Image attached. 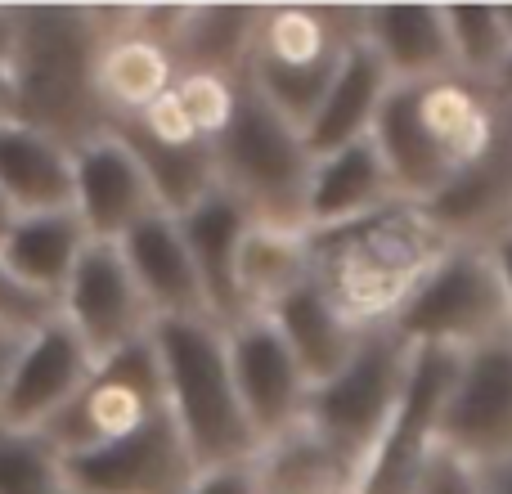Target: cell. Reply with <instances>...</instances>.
<instances>
[{
  "label": "cell",
  "instance_id": "obj_39",
  "mask_svg": "<svg viewBox=\"0 0 512 494\" xmlns=\"http://www.w3.org/2000/svg\"><path fill=\"white\" fill-rule=\"evenodd\" d=\"M14 346H18V342L0 346V382H5V369H9V355H14Z\"/></svg>",
  "mask_w": 512,
  "mask_h": 494
},
{
  "label": "cell",
  "instance_id": "obj_9",
  "mask_svg": "<svg viewBox=\"0 0 512 494\" xmlns=\"http://www.w3.org/2000/svg\"><path fill=\"white\" fill-rule=\"evenodd\" d=\"M459 351H436V346H414L409 360V382L400 396L391 423L382 427L378 445L369 450L360 468V494H414L418 472L441 436V409L450 400L454 373H459Z\"/></svg>",
  "mask_w": 512,
  "mask_h": 494
},
{
  "label": "cell",
  "instance_id": "obj_41",
  "mask_svg": "<svg viewBox=\"0 0 512 494\" xmlns=\"http://www.w3.org/2000/svg\"><path fill=\"white\" fill-rule=\"evenodd\" d=\"M508 117H512V108H508Z\"/></svg>",
  "mask_w": 512,
  "mask_h": 494
},
{
  "label": "cell",
  "instance_id": "obj_1",
  "mask_svg": "<svg viewBox=\"0 0 512 494\" xmlns=\"http://www.w3.org/2000/svg\"><path fill=\"white\" fill-rule=\"evenodd\" d=\"M117 18L122 9H14V50H9L14 122L36 126L68 149L113 126L95 95V59Z\"/></svg>",
  "mask_w": 512,
  "mask_h": 494
},
{
  "label": "cell",
  "instance_id": "obj_29",
  "mask_svg": "<svg viewBox=\"0 0 512 494\" xmlns=\"http://www.w3.org/2000/svg\"><path fill=\"white\" fill-rule=\"evenodd\" d=\"M450 36L454 77L495 90L512 59V36L499 18V5H441Z\"/></svg>",
  "mask_w": 512,
  "mask_h": 494
},
{
  "label": "cell",
  "instance_id": "obj_19",
  "mask_svg": "<svg viewBox=\"0 0 512 494\" xmlns=\"http://www.w3.org/2000/svg\"><path fill=\"white\" fill-rule=\"evenodd\" d=\"M360 36L396 86L454 77L441 5H360Z\"/></svg>",
  "mask_w": 512,
  "mask_h": 494
},
{
  "label": "cell",
  "instance_id": "obj_4",
  "mask_svg": "<svg viewBox=\"0 0 512 494\" xmlns=\"http://www.w3.org/2000/svg\"><path fill=\"white\" fill-rule=\"evenodd\" d=\"M351 41H360V5H270L256 18L243 81L306 135Z\"/></svg>",
  "mask_w": 512,
  "mask_h": 494
},
{
  "label": "cell",
  "instance_id": "obj_14",
  "mask_svg": "<svg viewBox=\"0 0 512 494\" xmlns=\"http://www.w3.org/2000/svg\"><path fill=\"white\" fill-rule=\"evenodd\" d=\"M225 351H230V373L239 405L252 423L256 445H270L279 436L297 432L306 414L310 382L301 378L288 342L265 315H243L239 324L225 328Z\"/></svg>",
  "mask_w": 512,
  "mask_h": 494
},
{
  "label": "cell",
  "instance_id": "obj_34",
  "mask_svg": "<svg viewBox=\"0 0 512 494\" xmlns=\"http://www.w3.org/2000/svg\"><path fill=\"white\" fill-rule=\"evenodd\" d=\"M185 494H261V481H256V459L252 463H230V468L198 472L194 486H189Z\"/></svg>",
  "mask_w": 512,
  "mask_h": 494
},
{
  "label": "cell",
  "instance_id": "obj_23",
  "mask_svg": "<svg viewBox=\"0 0 512 494\" xmlns=\"http://www.w3.org/2000/svg\"><path fill=\"white\" fill-rule=\"evenodd\" d=\"M0 194L14 216L72 212V149L23 122H0Z\"/></svg>",
  "mask_w": 512,
  "mask_h": 494
},
{
  "label": "cell",
  "instance_id": "obj_24",
  "mask_svg": "<svg viewBox=\"0 0 512 494\" xmlns=\"http://www.w3.org/2000/svg\"><path fill=\"white\" fill-rule=\"evenodd\" d=\"M391 86L396 81L387 77L378 54L364 45V36L351 41V50L337 63V77L328 86L324 104H319V113L306 126V149L315 158H324V153H337L355 140H369L373 122H378V108L391 95Z\"/></svg>",
  "mask_w": 512,
  "mask_h": 494
},
{
  "label": "cell",
  "instance_id": "obj_31",
  "mask_svg": "<svg viewBox=\"0 0 512 494\" xmlns=\"http://www.w3.org/2000/svg\"><path fill=\"white\" fill-rule=\"evenodd\" d=\"M239 86L243 77H216V72H180L176 77V99L185 104L194 131L203 135L207 144H216L230 126L234 108H239Z\"/></svg>",
  "mask_w": 512,
  "mask_h": 494
},
{
  "label": "cell",
  "instance_id": "obj_2",
  "mask_svg": "<svg viewBox=\"0 0 512 494\" xmlns=\"http://www.w3.org/2000/svg\"><path fill=\"white\" fill-rule=\"evenodd\" d=\"M445 247L450 243L414 203H391L342 230L310 234V261H315V283L351 324L382 328L400 315L409 292Z\"/></svg>",
  "mask_w": 512,
  "mask_h": 494
},
{
  "label": "cell",
  "instance_id": "obj_26",
  "mask_svg": "<svg viewBox=\"0 0 512 494\" xmlns=\"http://www.w3.org/2000/svg\"><path fill=\"white\" fill-rule=\"evenodd\" d=\"M261 9L256 5H185L176 36L167 41L180 72H216V77H243L252 50V32Z\"/></svg>",
  "mask_w": 512,
  "mask_h": 494
},
{
  "label": "cell",
  "instance_id": "obj_7",
  "mask_svg": "<svg viewBox=\"0 0 512 494\" xmlns=\"http://www.w3.org/2000/svg\"><path fill=\"white\" fill-rule=\"evenodd\" d=\"M409 346L436 351H477L508 333V301L486 247H445L436 265L418 279L400 315L391 319Z\"/></svg>",
  "mask_w": 512,
  "mask_h": 494
},
{
  "label": "cell",
  "instance_id": "obj_20",
  "mask_svg": "<svg viewBox=\"0 0 512 494\" xmlns=\"http://www.w3.org/2000/svg\"><path fill=\"white\" fill-rule=\"evenodd\" d=\"M176 86V59L158 36L140 32L131 9H122L117 27L108 32L104 50L95 59V95L104 104L108 122L140 117L153 99H162Z\"/></svg>",
  "mask_w": 512,
  "mask_h": 494
},
{
  "label": "cell",
  "instance_id": "obj_21",
  "mask_svg": "<svg viewBox=\"0 0 512 494\" xmlns=\"http://www.w3.org/2000/svg\"><path fill=\"white\" fill-rule=\"evenodd\" d=\"M180 234L189 243V256H194V270L203 279L207 292V310L221 328L239 324L243 319V301H239V283H234V261H239V243L248 234L252 216L225 194L221 185L207 198H198L189 212L176 216Z\"/></svg>",
  "mask_w": 512,
  "mask_h": 494
},
{
  "label": "cell",
  "instance_id": "obj_10",
  "mask_svg": "<svg viewBox=\"0 0 512 494\" xmlns=\"http://www.w3.org/2000/svg\"><path fill=\"white\" fill-rule=\"evenodd\" d=\"M59 319L86 342L95 360H108V355L149 337L153 310L135 283L131 265H126L122 247L104 239L86 243V252L77 256L59 292Z\"/></svg>",
  "mask_w": 512,
  "mask_h": 494
},
{
  "label": "cell",
  "instance_id": "obj_12",
  "mask_svg": "<svg viewBox=\"0 0 512 494\" xmlns=\"http://www.w3.org/2000/svg\"><path fill=\"white\" fill-rule=\"evenodd\" d=\"M95 355L59 315L18 337L0 382V427L9 432H41L63 405L77 400L95 373Z\"/></svg>",
  "mask_w": 512,
  "mask_h": 494
},
{
  "label": "cell",
  "instance_id": "obj_27",
  "mask_svg": "<svg viewBox=\"0 0 512 494\" xmlns=\"http://www.w3.org/2000/svg\"><path fill=\"white\" fill-rule=\"evenodd\" d=\"M306 279H315L310 234L274 230V225H248V234L239 243V261H234L243 315H265L274 301H283Z\"/></svg>",
  "mask_w": 512,
  "mask_h": 494
},
{
  "label": "cell",
  "instance_id": "obj_5",
  "mask_svg": "<svg viewBox=\"0 0 512 494\" xmlns=\"http://www.w3.org/2000/svg\"><path fill=\"white\" fill-rule=\"evenodd\" d=\"M216 185L252 216V225L306 234V189L315 153L306 135L283 122L270 104L243 81L239 108H234L225 135L212 144Z\"/></svg>",
  "mask_w": 512,
  "mask_h": 494
},
{
  "label": "cell",
  "instance_id": "obj_35",
  "mask_svg": "<svg viewBox=\"0 0 512 494\" xmlns=\"http://www.w3.org/2000/svg\"><path fill=\"white\" fill-rule=\"evenodd\" d=\"M486 252H490V261H495L499 283H504V301H508V333H512V230L504 234V239L490 243Z\"/></svg>",
  "mask_w": 512,
  "mask_h": 494
},
{
  "label": "cell",
  "instance_id": "obj_32",
  "mask_svg": "<svg viewBox=\"0 0 512 494\" xmlns=\"http://www.w3.org/2000/svg\"><path fill=\"white\" fill-rule=\"evenodd\" d=\"M414 494H490V477L486 468H477L472 459L436 441V450L427 454L423 472H418Z\"/></svg>",
  "mask_w": 512,
  "mask_h": 494
},
{
  "label": "cell",
  "instance_id": "obj_30",
  "mask_svg": "<svg viewBox=\"0 0 512 494\" xmlns=\"http://www.w3.org/2000/svg\"><path fill=\"white\" fill-rule=\"evenodd\" d=\"M0 494H68L63 454L41 432L0 427Z\"/></svg>",
  "mask_w": 512,
  "mask_h": 494
},
{
  "label": "cell",
  "instance_id": "obj_36",
  "mask_svg": "<svg viewBox=\"0 0 512 494\" xmlns=\"http://www.w3.org/2000/svg\"><path fill=\"white\" fill-rule=\"evenodd\" d=\"M490 477V494H512V463H504V468H486Z\"/></svg>",
  "mask_w": 512,
  "mask_h": 494
},
{
  "label": "cell",
  "instance_id": "obj_38",
  "mask_svg": "<svg viewBox=\"0 0 512 494\" xmlns=\"http://www.w3.org/2000/svg\"><path fill=\"white\" fill-rule=\"evenodd\" d=\"M495 95L504 99V108H512V59H508V68H504V77H499V86H495Z\"/></svg>",
  "mask_w": 512,
  "mask_h": 494
},
{
  "label": "cell",
  "instance_id": "obj_3",
  "mask_svg": "<svg viewBox=\"0 0 512 494\" xmlns=\"http://www.w3.org/2000/svg\"><path fill=\"white\" fill-rule=\"evenodd\" d=\"M149 342L162 369L167 414L185 436L198 472L252 463L261 445L234 391L225 328L216 319H158Z\"/></svg>",
  "mask_w": 512,
  "mask_h": 494
},
{
  "label": "cell",
  "instance_id": "obj_22",
  "mask_svg": "<svg viewBox=\"0 0 512 494\" xmlns=\"http://www.w3.org/2000/svg\"><path fill=\"white\" fill-rule=\"evenodd\" d=\"M265 319L279 328V337L288 342L292 360H297L301 378H306L310 387H319V382H328L333 373H342L364 337V328L351 324L315 279H306L283 301H274V306L265 310Z\"/></svg>",
  "mask_w": 512,
  "mask_h": 494
},
{
  "label": "cell",
  "instance_id": "obj_37",
  "mask_svg": "<svg viewBox=\"0 0 512 494\" xmlns=\"http://www.w3.org/2000/svg\"><path fill=\"white\" fill-rule=\"evenodd\" d=\"M14 221H18V216H14V207H9V198L0 194V243H5V234L14 230Z\"/></svg>",
  "mask_w": 512,
  "mask_h": 494
},
{
  "label": "cell",
  "instance_id": "obj_40",
  "mask_svg": "<svg viewBox=\"0 0 512 494\" xmlns=\"http://www.w3.org/2000/svg\"><path fill=\"white\" fill-rule=\"evenodd\" d=\"M9 342H18V333H9V328L0 324V346H9Z\"/></svg>",
  "mask_w": 512,
  "mask_h": 494
},
{
  "label": "cell",
  "instance_id": "obj_15",
  "mask_svg": "<svg viewBox=\"0 0 512 494\" xmlns=\"http://www.w3.org/2000/svg\"><path fill=\"white\" fill-rule=\"evenodd\" d=\"M72 212L90 239L104 243H117L144 216L162 212L144 162L113 126L72 149Z\"/></svg>",
  "mask_w": 512,
  "mask_h": 494
},
{
  "label": "cell",
  "instance_id": "obj_8",
  "mask_svg": "<svg viewBox=\"0 0 512 494\" xmlns=\"http://www.w3.org/2000/svg\"><path fill=\"white\" fill-rule=\"evenodd\" d=\"M162 414H167L162 369H158V355H153V342L144 337V342L99 360L95 373L86 378V387L77 391V400L63 405L41 427V436L68 459V454H81L90 445L140 432V427H149Z\"/></svg>",
  "mask_w": 512,
  "mask_h": 494
},
{
  "label": "cell",
  "instance_id": "obj_25",
  "mask_svg": "<svg viewBox=\"0 0 512 494\" xmlns=\"http://www.w3.org/2000/svg\"><path fill=\"white\" fill-rule=\"evenodd\" d=\"M90 234L77 221V212H41V216H18L14 230L0 243V265L9 270V279L23 283L27 292L54 301L68 283L77 256L86 252Z\"/></svg>",
  "mask_w": 512,
  "mask_h": 494
},
{
  "label": "cell",
  "instance_id": "obj_16",
  "mask_svg": "<svg viewBox=\"0 0 512 494\" xmlns=\"http://www.w3.org/2000/svg\"><path fill=\"white\" fill-rule=\"evenodd\" d=\"M418 212L450 247H490L512 230V117L499 140L463 162Z\"/></svg>",
  "mask_w": 512,
  "mask_h": 494
},
{
  "label": "cell",
  "instance_id": "obj_18",
  "mask_svg": "<svg viewBox=\"0 0 512 494\" xmlns=\"http://www.w3.org/2000/svg\"><path fill=\"white\" fill-rule=\"evenodd\" d=\"M400 203L396 185L387 176L378 144L355 140L337 153H324L310 167V189H306V234L342 230L364 216L382 212V207Z\"/></svg>",
  "mask_w": 512,
  "mask_h": 494
},
{
  "label": "cell",
  "instance_id": "obj_6",
  "mask_svg": "<svg viewBox=\"0 0 512 494\" xmlns=\"http://www.w3.org/2000/svg\"><path fill=\"white\" fill-rule=\"evenodd\" d=\"M409 360H414V346L391 324L364 328L346 369L319 382V387H310L301 423L360 472L369 450L378 445L382 427L396 414L400 396H405Z\"/></svg>",
  "mask_w": 512,
  "mask_h": 494
},
{
  "label": "cell",
  "instance_id": "obj_17",
  "mask_svg": "<svg viewBox=\"0 0 512 494\" xmlns=\"http://www.w3.org/2000/svg\"><path fill=\"white\" fill-rule=\"evenodd\" d=\"M117 247H122L126 265H131L135 283H140L144 301H149L153 324L158 319H212L203 279H198L189 243L171 212L144 216L135 230H126L117 239Z\"/></svg>",
  "mask_w": 512,
  "mask_h": 494
},
{
  "label": "cell",
  "instance_id": "obj_13",
  "mask_svg": "<svg viewBox=\"0 0 512 494\" xmlns=\"http://www.w3.org/2000/svg\"><path fill=\"white\" fill-rule=\"evenodd\" d=\"M436 441L477 468L512 463V337L477 346L459 360Z\"/></svg>",
  "mask_w": 512,
  "mask_h": 494
},
{
  "label": "cell",
  "instance_id": "obj_28",
  "mask_svg": "<svg viewBox=\"0 0 512 494\" xmlns=\"http://www.w3.org/2000/svg\"><path fill=\"white\" fill-rule=\"evenodd\" d=\"M256 481L261 494H346L360 486V472L301 423L256 454Z\"/></svg>",
  "mask_w": 512,
  "mask_h": 494
},
{
  "label": "cell",
  "instance_id": "obj_11",
  "mask_svg": "<svg viewBox=\"0 0 512 494\" xmlns=\"http://www.w3.org/2000/svg\"><path fill=\"white\" fill-rule=\"evenodd\" d=\"M194 477L198 463L171 414L153 418L131 436L90 445L63 459L68 494H185Z\"/></svg>",
  "mask_w": 512,
  "mask_h": 494
},
{
  "label": "cell",
  "instance_id": "obj_33",
  "mask_svg": "<svg viewBox=\"0 0 512 494\" xmlns=\"http://www.w3.org/2000/svg\"><path fill=\"white\" fill-rule=\"evenodd\" d=\"M59 315V306L45 297H36V292H27L23 283L9 279V270L0 265V324L9 328V333H32V328H41L45 319Z\"/></svg>",
  "mask_w": 512,
  "mask_h": 494
}]
</instances>
